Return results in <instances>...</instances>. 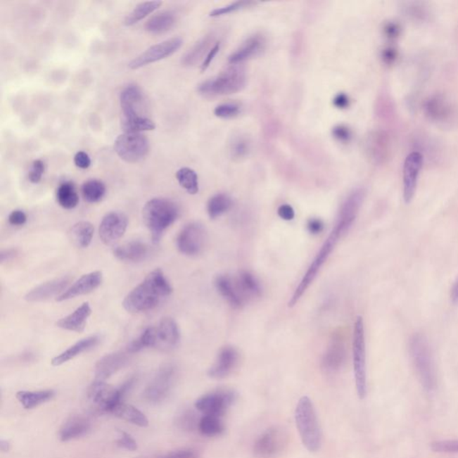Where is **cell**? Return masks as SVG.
I'll list each match as a JSON object with an SVG mask.
<instances>
[{
  "label": "cell",
  "instance_id": "cell-1",
  "mask_svg": "<svg viewBox=\"0 0 458 458\" xmlns=\"http://www.w3.org/2000/svg\"><path fill=\"white\" fill-rule=\"evenodd\" d=\"M173 288L160 269H154L124 299L123 306L132 314L151 311L172 294Z\"/></svg>",
  "mask_w": 458,
  "mask_h": 458
},
{
  "label": "cell",
  "instance_id": "cell-2",
  "mask_svg": "<svg viewBox=\"0 0 458 458\" xmlns=\"http://www.w3.org/2000/svg\"><path fill=\"white\" fill-rule=\"evenodd\" d=\"M355 220L352 219V217L343 215V214L341 213L338 214L337 223H336L334 229H333L331 233L329 234L328 238L326 239L324 245H322L321 249H319L317 255L315 256L314 261H312L311 265H310L307 272H306L305 276H303L298 288H295L292 298H290L288 302L289 307H294V306L298 304L299 300L301 299L303 295L306 292V290H307L312 283L314 282L319 269H321L324 263L327 262L329 255H331L333 250L335 249V246H337L339 240H341L342 236H344L345 234L350 230Z\"/></svg>",
  "mask_w": 458,
  "mask_h": 458
},
{
  "label": "cell",
  "instance_id": "cell-3",
  "mask_svg": "<svg viewBox=\"0 0 458 458\" xmlns=\"http://www.w3.org/2000/svg\"><path fill=\"white\" fill-rule=\"evenodd\" d=\"M179 205L166 198H153L145 203L144 223L151 233L154 245L160 242L164 233L179 219Z\"/></svg>",
  "mask_w": 458,
  "mask_h": 458
},
{
  "label": "cell",
  "instance_id": "cell-4",
  "mask_svg": "<svg viewBox=\"0 0 458 458\" xmlns=\"http://www.w3.org/2000/svg\"><path fill=\"white\" fill-rule=\"evenodd\" d=\"M409 354L421 387L433 393L437 387V372L433 351L424 335L416 333L410 338Z\"/></svg>",
  "mask_w": 458,
  "mask_h": 458
},
{
  "label": "cell",
  "instance_id": "cell-5",
  "mask_svg": "<svg viewBox=\"0 0 458 458\" xmlns=\"http://www.w3.org/2000/svg\"><path fill=\"white\" fill-rule=\"evenodd\" d=\"M296 427L302 443L310 452H317L322 444V433L317 413L311 398L302 397L295 411Z\"/></svg>",
  "mask_w": 458,
  "mask_h": 458
},
{
  "label": "cell",
  "instance_id": "cell-6",
  "mask_svg": "<svg viewBox=\"0 0 458 458\" xmlns=\"http://www.w3.org/2000/svg\"><path fill=\"white\" fill-rule=\"evenodd\" d=\"M136 378L128 379L118 388H114L105 381H94L88 388V400L95 411L101 414H110L116 405L124 402L133 390Z\"/></svg>",
  "mask_w": 458,
  "mask_h": 458
},
{
  "label": "cell",
  "instance_id": "cell-7",
  "mask_svg": "<svg viewBox=\"0 0 458 458\" xmlns=\"http://www.w3.org/2000/svg\"><path fill=\"white\" fill-rule=\"evenodd\" d=\"M246 84L245 70L234 65V67L227 68L217 77L202 82L198 87L197 91L203 97L214 98L236 94L242 91Z\"/></svg>",
  "mask_w": 458,
  "mask_h": 458
},
{
  "label": "cell",
  "instance_id": "cell-8",
  "mask_svg": "<svg viewBox=\"0 0 458 458\" xmlns=\"http://www.w3.org/2000/svg\"><path fill=\"white\" fill-rule=\"evenodd\" d=\"M352 364L357 395L360 400H364L367 395V344L364 319L361 316L355 321L352 335Z\"/></svg>",
  "mask_w": 458,
  "mask_h": 458
},
{
  "label": "cell",
  "instance_id": "cell-9",
  "mask_svg": "<svg viewBox=\"0 0 458 458\" xmlns=\"http://www.w3.org/2000/svg\"><path fill=\"white\" fill-rule=\"evenodd\" d=\"M177 378V368L172 364L163 365L144 391V400L151 405L163 403L170 397Z\"/></svg>",
  "mask_w": 458,
  "mask_h": 458
},
{
  "label": "cell",
  "instance_id": "cell-10",
  "mask_svg": "<svg viewBox=\"0 0 458 458\" xmlns=\"http://www.w3.org/2000/svg\"><path fill=\"white\" fill-rule=\"evenodd\" d=\"M114 150L121 160L127 163H137L146 158L150 151V141L141 134L124 133L118 135Z\"/></svg>",
  "mask_w": 458,
  "mask_h": 458
},
{
  "label": "cell",
  "instance_id": "cell-11",
  "mask_svg": "<svg viewBox=\"0 0 458 458\" xmlns=\"http://www.w3.org/2000/svg\"><path fill=\"white\" fill-rule=\"evenodd\" d=\"M237 398L236 391L229 388H220L198 398L194 404L196 409L203 415L222 416L232 407Z\"/></svg>",
  "mask_w": 458,
  "mask_h": 458
},
{
  "label": "cell",
  "instance_id": "cell-12",
  "mask_svg": "<svg viewBox=\"0 0 458 458\" xmlns=\"http://www.w3.org/2000/svg\"><path fill=\"white\" fill-rule=\"evenodd\" d=\"M288 444V435L281 427L273 426L258 437L253 446V453L258 458H276Z\"/></svg>",
  "mask_w": 458,
  "mask_h": 458
},
{
  "label": "cell",
  "instance_id": "cell-13",
  "mask_svg": "<svg viewBox=\"0 0 458 458\" xmlns=\"http://www.w3.org/2000/svg\"><path fill=\"white\" fill-rule=\"evenodd\" d=\"M207 242L205 227L199 222L184 226L177 237V247L181 253L196 256L203 252Z\"/></svg>",
  "mask_w": 458,
  "mask_h": 458
},
{
  "label": "cell",
  "instance_id": "cell-14",
  "mask_svg": "<svg viewBox=\"0 0 458 458\" xmlns=\"http://www.w3.org/2000/svg\"><path fill=\"white\" fill-rule=\"evenodd\" d=\"M183 44L182 38L174 37L160 42L159 44L151 46L143 53L134 58L128 65V67L132 70H135V69H139L145 67V65L163 61V59L169 58L171 55L176 53L182 47Z\"/></svg>",
  "mask_w": 458,
  "mask_h": 458
},
{
  "label": "cell",
  "instance_id": "cell-15",
  "mask_svg": "<svg viewBox=\"0 0 458 458\" xmlns=\"http://www.w3.org/2000/svg\"><path fill=\"white\" fill-rule=\"evenodd\" d=\"M423 163V155L419 151H412L405 158L403 166V197L405 203H409L414 199Z\"/></svg>",
  "mask_w": 458,
  "mask_h": 458
},
{
  "label": "cell",
  "instance_id": "cell-16",
  "mask_svg": "<svg viewBox=\"0 0 458 458\" xmlns=\"http://www.w3.org/2000/svg\"><path fill=\"white\" fill-rule=\"evenodd\" d=\"M128 227L126 214L120 212H111L102 219L98 234L101 241L106 246L114 245L122 238Z\"/></svg>",
  "mask_w": 458,
  "mask_h": 458
},
{
  "label": "cell",
  "instance_id": "cell-17",
  "mask_svg": "<svg viewBox=\"0 0 458 458\" xmlns=\"http://www.w3.org/2000/svg\"><path fill=\"white\" fill-rule=\"evenodd\" d=\"M154 347L163 352L173 350L179 344V326L172 318H163L157 326H153Z\"/></svg>",
  "mask_w": 458,
  "mask_h": 458
},
{
  "label": "cell",
  "instance_id": "cell-18",
  "mask_svg": "<svg viewBox=\"0 0 458 458\" xmlns=\"http://www.w3.org/2000/svg\"><path fill=\"white\" fill-rule=\"evenodd\" d=\"M239 361V351L233 345H226L220 349L215 362L208 371V375L215 380L229 377L238 367Z\"/></svg>",
  "mask_w": 458,
  "mask_h": 458
},
{
  "label": "cell",
  "instance_id": "cell-19",
  "mask_svg": "<svg viewBox=\"0 0 458 458\" xmlns=\"http://www.w3.org/2000/svg\"><path fill=\"white\" fill-rule=\"evenodd\" d=\"M144 103V97L141 88L135 84L127 85L120 94L122 117H145L141 114Z\"/></svg>",
  "mask_w": 458,
  "mask_h": 458
},
{
  "label": "cell",
  "instance_id": "cell-20",
  "mask_svg": "<svg viewBox=\"0 0 458 458\" xmlns=\"http://www.w3.org/2000/svg\"><path fill=\"white\" fill-rule=\"evenodd\" d=\"M70 281L71 279L69 276H62V278L45 282L28 292L25 296V299L30 303H39L46 301L54 296L58 298L68 288V286Z\"/></svg>",
  "mask_w": 458,
  "mask_h": 458
},
{
  "label": "cell",
  "instance_id": "cell-21",
  "mask_svg": "<svg viewBox=\"0 0 458 458\" xmlns=\"http://www.w3.org/2000/svg\"><path fill=\"white\" fill-rule=\"evenodd\" d=\"M129 355L127 351H118L111 352L100 359L95 365V381H105L112 375L117 374L122 368L126 367Z\"/></svg>",
  "mask_w": 458,
  "mask_h": 458
},
{
  "label": "cell",
  "instance_id": "cell-22",
  "mask_svg": "<svg viewBox=\"0 0 458 458\" xmlns=\"http://www.w3.org/2000/svg\"><path fill=\"white\" fill-rule=\"evenodd\" d=\"M102 281H103V276L101 272L88 273V274L82 276L70 288L65 290L63 294L59 295L56 301H68V300L77 298V296L90 294L101 285Z\"/></svg>",
  "mask_w": 458,
  "mask_h": 458
},
{
  "label": "cell",
  "instance_id": "cell-23",
  "mask_svg": "<svg viewBox=\"0 0 458 458\" xmlns=\"http://www.w3.org/2000/svg\"><path fill=\"white\" fill-rule=\"evenodd\" d=\"M90 418L82 414H74L68 418L58 431L59 440L68 443L87 436L91 431Z\"/></svg>",
  "mask_w": 458,
  "mask_h": 458
},
{
  "label": "cell",
  "instance_id": "cell-24",
  "mask_svg": "<svg viewBox=\"0 0 458 458\" xmlns=\"http://www.w3.org/2000/svg\"><path fill=\"white\" fill-rule=\"evenodd\" d=\"M267 41L265 35L256 34L246 39L243 44L229 56V62L232 65L241 64L261 55L266 48Z\"/></svg>",
  "mask_w": 458,
  "mask_h": 458
},
{
  "label": "cell",
  "instance_id": "cell-25",
  "mask_svg": "<svg viewBox=\"0 0 458 458\" xmlns=\"http://www.w3.org/2000/svg\"><path fill=\"white\" fill-rule=\"evenodd\" d=\"M347 359V348L341 338L332 339L322 358V368L329 374H334L341 370Z\"/></svg>",
  "mask_w": 458,
  "mask_h": 458
},
{
  "label": "cell",
  "instance_id": "cell-26",
  "mask_svg": "<svg viewBox=\"0 0 458 458\" xmlns=\"http://www.w3.org/2000/svg\"><path fill=\"white\" fill-rule=\"evenodd\" d=\"M425 113L431 120L447 123L452 120L454 108L452 104L443 95L436 94L428 98L424 106Z\"/></svg>",
  "mask_w": 458,
  "mask_h": 458
},
{
  "label": "cell",
  "instance_id": "cell-27",
  "mask_svg": "<svg viewBox=\"0 0 458 458\" xmlns=\"http://www.w3.org/2000/svg\"><path fill=\"white\" fill-rule=\"evenodd\" d=\"M91 314V308L89 303H84L81 306L72 312V314L59 319L57 327L65 331L82 333L87 328L88 319Z\"/></svg>",
  "mask_w": 458,
  "mask_h": 458
},
{
  "label": "cell",
  "instance_id": "cell-28",
  "mask_svg": "<svg viewBox=\"0 0 458 458\" xmlns=\"http://www.w3.org/2000/svg\"><path fill=\"white\" fill-rule=\"evenodd\" d=\"M214 285L216 286L217 292L223 296L224 298L235 308H242L246 305L245 300L240 295L238 288H237L235 278L231 276L224 274L216 276L214 280Z\"/></svg>",
  "mask_w": 458,
  "mask_h": 458
},
{
  "label": "cell",
  "instance_id": "cell-29",
  "mask_svg": "<svg viewBox=\"0 0 458 458\" xmlns=\"http://www.w3.org/2000/svg\"><path fill=\"white\" fill-rule=\"evenodd\" d=\"M237 288L246 304L262 295L261 283L253 273L242 270L235 276Z\"/></svg>",
  "mask_w": 458,
  "mask_h": 458
},
{
  "label": "cell",
  "instance_id": "cell-30",
  "mask_svg": "<svg viewBox=\"0 0 458 458\" xmlns=\"http://www.w3.org/2000/svg\"><path fill=\"white\" fill-rule=\"evenodd\" d=\"M114 256L121 262H140L150 253L149 246L141 241H132L114 249Z\"/></svg>",
  "mask_w": 458,
  "mask_h": 458
},
{
  "label": "cell",
  "instance_id": "cell-31",
  "mask_svg": "<svg viewBox=\"0 0 458 458\" xmlns=\"http://www.w3.org/2000/svg\"><path fill=\"white\" fill-rule=\"evenodd\" d=\"M101 338L98 336H91L87 338L82 339V341L75 343L72 347L67 349V350L62 352L61 354L57 355L51 360V364L53 367H61V365L65 364L72 359L78 357L82 352L91 350V349L96 347L100 343Z\"/></svg>",
  "mask_w": 458,
  "mask_h": 458
},
{
  "label": "cell",
  "instance_id": "cell-32",
  "mask_svg": "<svg viewBox=\"0 0 458 458\" xmlns=\"http://www.w3.org/2000/svg\"><path fill=\"white\" fill-rule=\"evenodd\" d=\"M110 414L120 418L122 420L127 421L128 423L137 425V426L141 428L147 427L149 425V421H148L147 417L145 416L144 413H141L134 405H128L125 403V402H122V403L116 405L112 409Z\"/></svg>",
  "mask_w": 458,
  "mask_h": 458
},
{
  "label": "cell",
  "instance_id": "cell-33",
  "mask_svg": "<svg viewBox=\"0 0 458 458\" xmlns=\"http://www.w3.org/2000/svg\"><path fill=\"white\" fill-rule=\"evenodd\" d=\"M215 39L214 34H209L204 36L203 39L198 41L192 48L184 55L182 63L186 67H192L203 58V56L209 52V49Z\"/></svg>",
  "mask_w": 458,
  "mask_h": 458
},
{
  "label": "cell",
  "instance_id": "cell-34",
  "mask_svg": "<svg viewBox=\"0 0 458 458\" xmlns=\"http://www.w3.org/2000/svg\"><path fill=\"white\" fill-rule=\"evenodd\" d=\"M54 397L55 391L52 390L39 391L22 390L18 392V394H16V398H18L20 404L25 409H32V408L37 407L39 405L47 403V402L53 400Z\"/></svg>",
  "mask_w": 458,
  "mask_h": 458
},
{
  "label": "cell",
  "instance_id": "cell-35",
  "mask_svg": "<svg viewBox=\"0 0 458 458\" xmlns=\"http://www.w3.org/2000/svg\"><path fill=\"white\" fill-rule=\"evenodd\" d=\"M176 21V15L173 12H160L148 20L145 30L153 34H164L173 27Z\"/></svg>",
  "mask_w": 458,
  "mask_h": 458
},
{
  "label": "cell",
  "instance_id": "cell-36",
  "mask_svg": "<svg viewBox=\"0 0 458 458\" xmlns=\"http://www.w3.org/2000/svg\"><path fill=\"white\" fill-rule=\"evenodd\" d=\"M94 235V227L91 222H80L71 227L72 241L80 248H87L91 245Z\"/></svg>",
  "mask_w": 458,
  "mask_h": 458
},
{
  "label": "cell",
  "instance_id": "cell-37",
  "mask_svg": "<svg viewBox=\"0 0 458 458\" xmlns=\"http://www.w3.org/2000/svg\"><path fill=\"white\" fill-rule=\"evenodd\" d=\"M198 431L205 437H217L225 431V424L222 416L203 415L198 424Z\"/></svg>",
  "mask_w": 458,
  "mask_h": 458
},
{
  "label": "cell",
  "instance_id": "cell-38",
  "mask_svg": "<svg viewBox=\"0 0 458 458\" xmlns=\"http://www.w3.org/2000/svg\"><path fill=\"white\" fill-rule=\"evenodd\" d=\"M56 196L59 205L65 210L75 209L78 205L79 196L77 189L74 183L69 181L59 184Z\"/></svg>",
  "mask_w": 458,
  "mask_h": 458
},
{
  "label": "cell",
  "instance_id": "cell-39",
  "mask_svg": "<svg viewBox=\"0 0 458 458\" xmlns=\"http://www.w3.org/2000/svg\"><path fill=\"white\" fill-rule=\"evenodd\" d=\"M232 199L226 193H217L207 203V212L210 219L215 220L229 212L232 207Z\"/></svg>",
  "mask_w": 458,
  "mask_h": 458
},
{
  "label": "cell",
  "instance_id": "cell-40",
  "mask_svg": "<svg viewBox=\"0 0 458 458\" xmlns=\"http://www.w3.org/2000/svg\"><path fill=\"white\" fill-rule=\"evenodd\" d=\"M121 127L124 133L141 134V132L154 130L156 125L147 117H122Z\"/></svg>",
  "mask_w": 458,
  "mask_h": 458
},
{
  "label": "cell",
  "instance_id": "cell-41",
  "mask_svg": "<svg viewBox=\"0 0 458 458\" xmlns=\"http://www.w3.org/2000/svg\"><path fill=\"white\" fill-rule=\"evenodd\" d=\"M163 5L161 1H146L141 2L133 9V11L127 16L125 20V24L127 26L137 24L138 22L147 18L148 15L153 14L155 10H157Z\"/></svg>",
  "mask_w": 458,
  "mask_h": 458
},
{
  "label": "cell",
  "instance_id": "cell-42",
  "mask_svg": "<svg viewBox=\"0 0 458 458\" xmlns=\"http://www.w3.org/2000/svg\"><path fill=\"white\" fill-rule=\"evenodd\" d=\"M82 193L87 202L96 203L101 202L106 194V186L100 180H88L82 186Z\"/></svg>",
  "mask_w": 458,
  "mask_h": 458
},
{
  "label": "cell",
  "instance_id": "cell-43",
  "mask_svg": "<svg viewBox=\"0 0 458 458\" xmlns=\"http://www.w3.org/2000/svg\"><path fill=\"white\" fill-rule=\"evenodd\" d=\"M177 182L187 193L196 194L199 192V180L196 172L190 167H182L176 174Z\"/></svg>",
  "mask_w": 458,
  "mask_h": 458
},
{
  "label": "cell",
  "instance_id": "cell-44",
  "mask_svg": "<svg viewBox=\"0 0 458 458\" xmlns=\"http://www.w3.org/2000/svg\"><path fill=\"white\" fill-rule=\"evenodd\" d=\"M229 151L234 160H241L248 156L251 151V144L248 138L239 134L233 138Z\"/></svg>",
  "mask_w": 458,
  "mask_h": 458
},
{
  "label": "cell",
  "instance_id": "cell-45",
  "mask_svg": "<svg viewBox=\"0 0 458 458\" xmlns=\"http://www.w3.org/2000/svg\"><path fill=\"white\" fill-rule=\"evenodd\" d=\"M199 420L196 414L192 410L186 409L181 411L176 418L177 427L184 431H193L198 428Z\"/></svg>",
  "mask_w": 458,
  "mask_h": 458
},
{
  "label": "cell",
  "instance_id": "cell-46",
  "mask_svg": "<svg viewBox=\"0 0 458 458\" xmlns=\"http://www.w3.org/2000/svg\"><path fill=\"white\" fill-rule=\"evenodd\" d=\"M240 112H241V107L237 103H224L219 105L214 110L215 116L224 120L236 117L238 116Z\"/></svg>",
  "mask_w": 458,
  "mask_h": 458
},
{
  "label": "cell",
  "instance_id": "cell-47",
  "mask_svg": "<svg viewBox=\"0 0 458 458\" xmlns=\"http://www.w3.org/2000/svg\"><path fill=\"white\" fill-rule=\"evenodd\" d=\"M430 449L436 453H458V440L433 441Z\"/></svg>",
  "mask_w": 458,
  "mask_h": 458
},
{
  "label": "cell",
  "instance_id": "cell-48",
  "mask_svg": "<svg viewBox=\"0 0 458 458\" xmlns=\"http://www.w3.org/2000/svg\"><path fill=\"white\" fill-rule=\"evenodd\" d=\"M253 4V2L251 1H236L232 3V4L223 6V8H220L212 10L210 13V16L212 18H217V16L225 15L230 14V13L238 11V10L245 8L246 6Z\"/></svg>",
  "mask_w": 458,
  "mask_h": 458
},
{
  "label": "cell",
  "instance_id": "cell-49",
  "mask_svg": "<svg viewBox=\"0 0 458 458\" xmlns=\"http://www.w3.org/2000/svg\"><path fill=\"white\" fill-rule=\"evenodd\" d=\"M45 172V164L42 160H36L32 163V169L30 170L28 179L32 184L41 182Z\"/></svg>",
  "mask_w": 458,
  "mask_h": 458
},
{
  "label": "cell",
  "instance_id": "cell-50",
  "mask_svg": "<svg viewBox=\"0 0 458 458\" xmlns=\"http://www.w3.org/2000/svg\"><path fill=\"white\" fill-rule=\"evenodd\" d=\"M332 135L336 140L341 144H348L352 136L350 128L345 126V125H338V126L333 127Z\"/></svg>",
  "mask_w": 458,
  "mask_h": 458
},
{
  "label": "cell",
  "instance_id": "cell-51",
  "mask_svg": "<svg viewBox=\"0 0 458 458\" xmlns=\"http://www.w3.org/2000/svg\"><path fill=\"white\" fill-rule=\"evenodd\" d=\"M118 447L121 449L128 451H134L137 450V443L134 438L130 434L125 433V431H120V438L116 441Z\"/></svg>",
  "mask_w": 458,
  "mask_h": 458
},
{
  "label": "cell",
  "instance_id": "cell-52",
  "mask_svg": "<svg viewBox=\"0 0 458 458\" xmlns=\"http://www.w3.org/2000/svg\"><path fill=\"white\" fill-rule=\"evenodd\" d=\"M8 222L10 225L20 227L24 226L27 222V216L25 212L21 210H13L8 216Z\"/></svg>",
  "mask_w": 458,
  "mask_h": 458
},
{
  "label": "cell",
  "instance_id": "cell-53",
  "mask_svg": "<svg viewBox=\"0 0 458 458\" xmlns=\"http://www.w3.org/2000/svg\"><path fill=\"white\" fill-rule=\"evenodd\" d=\"M74 163L75 166L79 167V169L87 170L88 167H90L91 160L90 156L87 153H84V151H78L75 155Z\"/></svg>",
  "mask_w": 458,
  "mask_h": 458
},
{
  "label": "cell",
  "instance_id": "cell-54",
  "mask_svg": "<svg viewBox=\"0 0 458 458\" xmlns=\"http://www.w3.org/2000/svg\"><path fill=\"white\" fill-rule=\"evenodd\" d=\"M160 458H198V454L193 450L186 449L171 451Z\"/></svg>",
  "mask_w": 458,
  "mask_h": 458
},
{
  "label": "cell",
  "instance_id": "cell-55",
  "mask_svg": "<svg viewBox=\"0 0 458 458\" xmlns=\"http://www.w3.org/2000/svg\"><path fill=\"white\" fill-rule=\"evenodd\" d=\"M307 229L312 235H318V234L324 231V223L322 220L317 219V217H312V219L308 220Z\"/></svg>",
  "mask_w": 458,
  "mask_h": 458
},
{
  "label": "cell",
  "instance_id": "cell-56",
  "mask_svg": "<svg viewBox=\"0 0 458 458\" xmlns=\"http://www.w3.org/2000/svg\"><path fill=\"white\" fill-rule=\"evenodd\" d=\"M220 49V42H217V44H214L213 47L210 49V51L208 52L205 59H204L203 63L202 65V68H201V70H202V72L205 71L206 69L210 67V65L212 64L214 58H215L217 54L219 53Z\"/></svg>",
  "mask_w": 458,
  "mask_h": 458
},
{
  "label": "cell",
  "instance_id": "cell-57",
  "mask_svg": "<svg viewBox=\"0 0 458 458\" xmlns=\"http://www.w3.org/2000/svg\"><path fill=\"white\" fill-rule=\"evenodd\" d=\"M278 214L282 220H286V222L294 220L295 217V210L289 204L280 205L278 209Z\"/></svg>",
  "mask_w": 458,
  "mask_h": 458
},
{
  "label": "cell",
  "instance_id": "cell-58",
  "mask_svg": "<svg viewBox=\"0 0 458 458\" xmlns=\"http://www.w3.org/2000/svg\"><path fill=\"white\" fill-rule=\"evenodd\" d=\"M333 105L339 110H345L350 105V98H349L348 95L341 92V94L336 95L335 98H333Z\"/></svg>",
  "mask_w": 458,
  "mask_h": 458
},
{
  "label": "cell",
  "instance_id": "cell-59",
  "mask_svg": "<svg viewBox=\"0 0 458 458\" xmlns=\"http://www.w3.org/2000/svg\"><path fill=\"white\" fill-rule=\"evenodd\" d=\"M395 57V51L393 49H384V51L382 52V58L384 59L385 62L390 63V62L393 61Z\"/></svg>",
  "mask_w": 458,
  "mask_h": 458
},
{
  "label": "cell",
  "instance_id": "cell-60",
  "mask_svg": "<svg viewBox=\"0 0 458 458\" xmlns=\"http://www.w3.org/2000/svg\"><path fill=\"white\" fill-rule=\"evenodd\" d=\"M15 256V250H6V251H3L1 253V262L4 263L6 262L10 261L12 258H14Z\"/></svg>",
  "mask_w": 458,
  "mask_h": 458
},
{
  "label": "cell",
  "instance_id": "cell-61",
  "mask_svg": "<svg viewBox=\"0 0 458 458\" xmlns=\"http://www.w3.org/2000/svg\"><path fill=\"white\" fill-rule=\"evenodd\" d=\"M0 450L2 452H8L11 450V444L8 440H0Z\"/></svg>",
  "mask_w": 458,
  "mask_h": 458
},
{
  "label": "cell",
  "instance_id": "cell-62",
  "mask_svg": "<svg viewBox=\"0 0 458 458\" xmlns=\"http://www.w3.org/2000/svg\"><path fill=\"white\" fill-rule=\"evenodd\" d=\"M451 298H452L454 302H458V278L454 282L452 291H451Z\"/></svg>",
  "mask_w": 458,
  "mask_h": 458
}]
</instances>
